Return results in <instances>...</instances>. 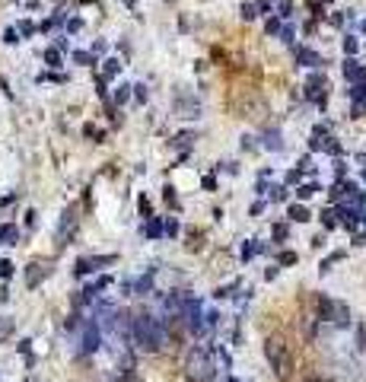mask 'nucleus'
<instances>
[{
    "label": "nucleus",
    "mask_w": 366,
    "mask_h": 382,
    "mask_svg": "<svg viewBox=\"0 0 366 382\" xmlns=\"http://www.w3.org/2000/svg\"><path fill=\"white\" fill-rule=\"evenodd\" d=\"M16 239H19V230H16L13 223L0 226V245H16Z\"/></svg>",
    "instance_id": "10"
},
{
    "label": "nucleus",
    "mask_w": 366,
    "mask_h": 382,
    "mask_svg": "<svg viewBox=\"0 0 366 382\" xmlns=\"http://www.w3.org/2000/svg\"><path fill=\"white\" fill-rule=\"evenodd\" d=\"M363 29H366V22H363Z\"/></svg>",
    "instance_id": "38"
},
{
    "label": "nucleus",
    "mask_w": 366,
    "mask_h": 382,
    "mask_svg": "<svg viewBox=\"0 0 366 382\" xmlns=\"http://www.w3.org/2000/svg\"><path fill=\"white\" fill-rule=\"evenodd\" d=\"M312 4H318V0H312ZM322 4H331V0H322Z\"/></svg>",
    "instance_id": "37"
},
{
    "label": "nucleus",
    "mask_w": 366,
    "mask_h": 382,
    "mask_svg": "<svg viewBox=\"0 0 366 382\" xmlns=\"http://www.w3.org/2000/svg\"><path fill=\"white\" fill-rule=\"evenodd\" d=\"M264 147H271V150H280V147H283L277 131H271V134H264Z\"/></svg>",
    "instance_id": "13"
},
{
    "label": "nucleus",
    "mask_w": 366,
    "mask_h": 382,
    "mask_svg": "<svg viewBox=\"0 0 366 382\" xmlns=\"http://www.w3.org/2000/svg\"><path fill=\"white\" fill-rule=\"evenodd\" d=\"M45 61H48L51 67H57L61 64V51H57V48H48V51H45Z\"/></svg>",
    "instance_id": "18"
},
{
    "label": "nucleus",
    "mask_w": 366,
    "mask_h": 382,
    "mask_svg": "<svg viewBox=\"0 0 366 382\" xmlns=\"http://www.w3.org/2000/svg\"><path fill=\"white\" fill-rule=\"evenodd\" d=\"M80 26H83L80 19H70V22H67V29H70V32H80Z\"/></svg>",
    "instance_id": "35"
},
{
    "label": "nucleus",
    "mask_w": 366,
    "mask_h": 382,
    "mask_svg": "<svg viewBox=\"0 0 366 382\" xmlns=\"http://www.w3.org/2000/svg\"><path fill=\"white\" fill-rule=\"evenodd\" d=\"M0 277H4V280L13 277V261H0Z\"/></svg>",
    "instance_id": "20"
},
{
    "label": "nucleus",
    "mask_w": 366,
    "mask_h": 382,
    "mask_svg": "<svg viewBox=\"0 0 366 382\" xmlns=\"http://www.w3.org/2000/svg\"><path fill=\"white\" fill-rule=\"evenodd\" d=\"M287 217H290L293 223H309V220H312V217H309V210H306L303 204H293V207H290V213H287Z\"/></svg>",
    "instance_id": "12"
},
{
    "label": "nucleus",
    "mask_w": 366,
    "mask_h": 382,
    "mask_svg": "<svg viewBox=\"0 0 366 382\" xmlns=\"http://www.w3.org/2000/svg\"><path fill=\"white\" fill-rule=\"evenodd\" d=\"M296 252H280V265H296Z\"/></svg>",
    "instance_id": "22"
},
{
    "label": "nucleus",
    "mask_w": 366,
    "mask_h": 382,
    "mask_svg": "<svg viewBox=\"0 0 366 382\" xmlns=\"http://www.w3.org/2000/svg\"><path fill=\"white\" fill-rule=\"evenodd\" d=\"M185 373H188L191 382H214V376H217L214 357H210L204 347H191L188 351V360H185Z\"/></svg>",
    "instance_id": "2"
},
{
    "label": "nucleus",
    "mask_w": 366,
    "mask_h": 382,
    "mask_svg": "<svg viewBox=\"0 0 366 382\" xmlns=\"http://www.w3.org/2000/svg\"><path fill=\"white\" fill-rule=\"evenodd\" d=\"M162 233H166V236H179V220L169 217L166 223H162Z\"/></svg>",
    "instance_id": "17"
},
{
    "label": "nucleus",
    "mask_w": 366,
    "mask_h": 382,
    "mask_svg": "<svg viewBox=\"0 0 366 382\" xmlns=\"http://www.w3.org/2000/svg\"><path fill=\"white\" fill-rule=\"evenodd\" d=\"M274 239H280V242L287 239V226H283V223H277V226H274Z\"/></svg>",
    "instance_id": "29"
},
{
    "label": "nucleus",
    "mask_w": 366,
    "mask_h": 382,
    "mask_svg": "<svg viewBox=\"0 0 366 382\" xmlns=\"http://www.w3.org/2000/svg\"><path fill=\"white\" fill-rule=\"evenodd\" d=\"M277 7H280V16H290V10H293L290 0H277Z\"/></svg>",
    "instance_id": "28"
},
{
    "label": "nucleus",
    "mask_w": 366,
    "mask_h": 382,
    "mask_svg": "<svg viewBox=\"0 0 366 382\" xmlns=\"http://www.w3.org/2000/svg\"><path fill=\"white\" fill-rule=\"evenodd\" d=\"M315 191H318V185H300V188H296V198L306 201V198H312Z\"/></svg>",
    "instance_id": "16"
},
{
    "label": "nucleus",
    "mask_w": 366,
    "mask_h": 382,
    "mask_svg": "<svg viewBox=\"0 0 366 382\" xmlns=\"http://www.w3.org/2000/svg\"><path fill=\"white\" fill-rule=\"evenodd\" d=\"M131 89H134V96L140 102H147V86H131Z\"/></svg>",
    "instance_id": "32"
},
{
    "label": "nucleus",
    "mask_w": 366,
    "mask_h": 382,
    "mask_svg": "<svg viewBox=\"0 0 366 382\" xmlns=\"http://www.w3.org/2000/svg\"><path fill=\"white\" fill-rule=\"evenodd\" d=\"M162 198H166V204L179 207V198H175V188H166V191H162Z\"/></svg>",
    "instance_id": "21"
},
{
    "label": "nucleus",
    "mask_w": 366,
    "mask_h": 382,
    "mask_svg": "<svg viewBox=\"0 0 366 382\" xmlns=\"http://www.w3.org/2000/svg\"><path fill=\"white\" fill-rule=\"evenodd\" d=\"M318 315H322L328 325H347L350 322V309L344 306V303H338V300H328V296H322L318 300Z\"/></svg>",
    "instance_id": "4"
},
{
    "label": "nucleus",
    "mask_w": 366,
    "mask_h": 382,
    "mask_svg": "<svg viewBox=\"0 0 366 382\" xmlns=\"http://www.w3.org/2000/svg\"><path fill=\"white\" fill-rule=\"evenodd\" d=\"M363 178H366V172H363Z\"/></svg>",
    "instance_id": "39"
},
{
    "label": "nucleus",
    "mask_w": 366,
    "mask_h": 382,
    "mask_svg": "<svg viewBox=\"0 0 366 382\" xmlns=\"http://www.w3.org/2000/svg\"><path fill=\"white\" fill-rule=\"evenodd\" d=\"M344 77L353 83V86H357V83H363V80H366V70H363L357 61H350V57H347V64H344Z\"/></svg>",
    "instance_id": "9"
},
{
    "label": "nucleus",
    "mask_w": 366,
    "mask_h": 382,
    "mask_svg": "<svg viewBox=\"0 0 366 382\" xmlns=\"http://www.w3.org/2000/svg\"><path fill=\"white\" fill-rule=\"evenodd\" d=\"M99 328H96V322H86V331H83V354H92V351H99Z\"/></svg>",
    "instance_id": "7"
},
{
    "label": "nucleus",
    "mask_w": 366,
    "mask_h": 382,
    "mask_svg": "<svg viewBox=\"0 0 366 382\" xmlns=\"http://www.w3.org/2000/svg\"><path fill=\"white\" fill-rule=\"evenodd\" d=\"M19 32H22V35H32L35 26H32V22H19Z\"/></svg>",
    "instance_id": "34"
},
{
    "label": "nucleus",
    "mask_w": 366,
    "mask_h": 382,
    "mask_svg": "<svg viewBox=\"0 0 366 382\" xmlns=\"http://www.w3.org/2000/svg\"><path fill=\"white\" fill-rule=\"evenodd\" d=\"M258 13H255V7L252 4H242V19H255Z\"/></svg>",
    "instance_id": "26"
},
{
    "label": "nucleus",
    "mask_w": 366,
    "mask_h": 382,
    "mask_svg": "<svg viewBox=\"0 0 366 382\" xmlns=\"http://www.w3.org/2000/svg\"><path fill=\"white\" fill-rule=\"evenodd\" d=\"M127 89H131V86H118V89H115V102H118V105L127 102Z\"/></svg>",
    "instance_id": "23"
},
{
    "label": "nucleus",
    "mask_w": 366,
    "mask_h": 382,
    "mask_svg": "<svg viewBox=\"0 0 366 382\" xmlns=\"http://www.w3.org/2000/svg\"><path fill=\"white\" fill-rule=\"evenodd\" d=\"M4 39H7L10 45H16V42H19V35H16V29H7V32H4Z\"/></svg>",
    "instance_id": "31"
},
{
    "label": "nucleus",
    "mask_w": 366,
    "mask_h": 382,
    "mask_svg": "<svg viewBox=\"0 0 366 382\" xmlns=\"http://www.w3.org/2000/svg\"><path fill=\"white\" fill-rule=\"evenodd\" d=\"M147 236H150V239H159V236H162V223H159V220H150V223H147Z\"/></svg>",
    "instance_id": "15"
},
{
    "label": "nucleus",
    "mask_w": 366,
    "mask_h": 382,
    "mask_svg": "<svg viewBox=\"0 0 366 382\" xmlns=\"http://www.w3.org/2000/svg\"><path fill=\"white\" fill-rule=\"evenodd\" d=\"M118 67H121V64H118V57H109V61H105V77H115Z\"/></svg>",
    "instance_id": "19"
},
{
    "label": "nucleus",
    "mask_w": 366,
    "mask_h": 382,
    "mask_svg": "<svg viewBox=\"0 0 366 382\" xmlns=\"http://www.w3.org/2000/svg\"><path fill=\"white\" fill-rule=\"evenodd\" d=\"M322 150H325V153H331V156H338V153H341V143L331 140V137H325V140H322Z\"/></svg>",
    "instance_id": "14"
},
{
    "label": "nucleus",
    "mask_w": 366,
    "mask_h": 382,
    "mask_svg": "<svg viewBox=\"0 0 366 382\" xmlns=\"http://www.w3.org/2000/svg\"><path fill=\"white\" fill-rule=\"evenodd\" d=\"M115 261V255H99V258H80L77 261V268H74V274L77 277H83V274H89V271H99L102 265H112Z\"/></svg>",
    "instance_id": "5"
},
{
    "label": "nucleus",
    "mask_w": 366,
    "mask_h": 382,
    "mask_svg": "<svg viewBox=\"0 0 366 382\" xmlns=\"http://www.w3.org/2000/svg\"><path fill=\"white\" fill-rule=\"evenodd\" d=\"M255 252H258V245H255V242H245V245H242V252H239V255H242V258H252Z\"/></svg>",
    "instance_id": "24"
},
{
    "label": "nucleus",
    "mask_w": 366,
    "mask_h": 382,
    "mask_svg": "<svg viewBox=\"0 0 366 382\" xmlns=\"http://www.w3.org/2000/svg\"><path fill=\"white\" fill-rule=\"evenodd\" d=\"M131 338H134V344H137L140 351L153 354V351L162 347V341H166V328L159 325V319L140 312V315L131 322Z\"/></svg>",
    "instance_id": "1"
},
{
    "label": "nucleus",
    "mask_w": 366,
    "mask_h": 382,
    "mask_svg": "<svg viewBox=\"0 0 366 382\" xmlns=\"http://www.w3.org/2000/svg\"><path fill=\"white\" fill-rule=\"evenodd\" d=\"M45 277H48V265H45V261H32L29 271H26V283L29 286H39Z\"/></svg>",
    "instance_id": "6"
},
{
    "label": "nucleus",
    "mask_w": 366,
    "mask_h": 382,
    "mask_svg": "<svg viewBox=\"0 0 366 382\" xmlns=\"http://www.w3.org/2000/svg\"><path fill=\"white\" fill-rule=\"evenodd\" d=\"M74 230H77V217H74V210H67L64 213V220H61V230H57V242H67L70 236H74Z\"/></svg>",
    "instance_id": "8"
},
{
    "label": "nucleus",
    "mask_w": 366,
    "mask_h": 382,
    "mask_svg": "<svg viewBox=\"0 0 366 382\" xmlns=\"http://www.w3.org/2000/svg\"><path fill=\"white\" fill-rule=\"evenodd\" d=\"M264 357H268L271 369L277 373V379L290 376V351H287V344H283L280 338H268L264 341Z\"/></svg>",
    "instance_id": "3"
},
{
    "label": "nucleus",
    "mask_w": 366,
    "mask_h": 382,
    "mask_svg": "<svg viewBox=\"0 0 366 382\" xmlns=\"http://www.w3.org/2000/svg\"><path fill=\"white\" fill-rule=\"evenodd\" d=\"M363 223H366V217H363Z\"/></svg>",
    "instance_id": "40"
},
{
    "label": "nucleus",
    "mask_w": 366,
    "mask_h": 382,
    "mask_svg": "<svg viewBox=\"0 0 366 382\" xmlns=\"http://www.w3.org/2000/svg\"><path fill=\"white\" fill-rule=\"evenodd\" d=\"M322 223L328 226V230H331V226H335V213H331V210H325V213H322Z\"/></svg>",
    "instance_id": "30"
},
{
    "label": "nucleus",
    "mask_w": 366,
    "mask_h": 382,
    "mask_svg": "<svg viewBox=\"0 0 366 382\" xmlns=\"http://www.w3.org/2000/svg\"><path fill=\"white\" fill-rule=\"evenodd\" d=\"M118 382H140V379H137V376H131V373H124V376L118 379Z\"/></svg>",
    "instance_id": "36"
},
{
    "label": "nucleus",
    "mask_w": 366,
    "mask_h": 382,
    "mask_svg": "<svg viewBox=\"0 0 366 382\" xmlns=\"http://www.w3.org/2000/svg\"><path fill=\"white\" fill-rule=\"evenodd\" d=\"M296 61H300L303 67H315V64H322V61H318V54L309 51V48H300V51H296Z\"/></svg>",
    "instance_id": "11"
},
{
    "label": "nucleus",
    "mask_w": 366,
    "mask_h": 382,
    "mask_svg": "<svg viewBox=\"0 0 366 382\" xmlns=\"http://www.w3.org/2000/svg\"><path fill=\"white\" fill-rule=\"evenodd\" d=\"M204 188L214 191V188H217V178H214V175H204Z\"/></svg>",
    "instance_id": "33"
},
{
    "label": "nucleus",
    "mask_w": 366,
    "mask_h": 382,
    "mask_svg": "<svg viewBox=\"0 0 366 382\" xmlns=\"http://www.w3.org/2000/svg\"><path fill=\"white\" fill-rule=\"evenodd\" d=\"M74 61H77V64H92V54H86V51H77V54H74Z\"/></svg>",
    "instance_id": "25"
},
{
    "label": "nucleus",
    "mask_w": 366,
    "mask_h": 382,
    "mask_svg": "<svg viewBox=\"0 0 366 382\" xmlns=\"http://www.w3.org/2000/svg\"><path fill=\"white\" fill-rule=\"evenodd\" d=\"M357 48H360L357 39H344V51H347V54H357Z\"/></svg>",
    "instance_id": "27"
}]
</instances>
